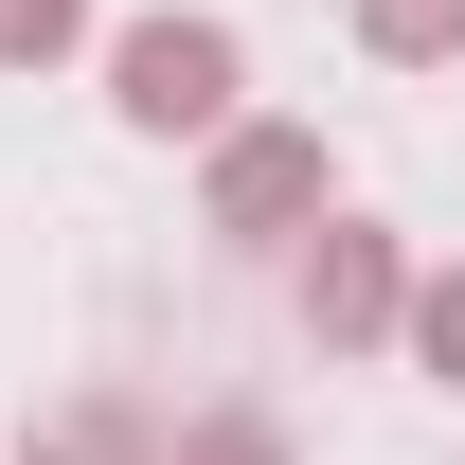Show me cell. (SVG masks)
I'll return each instance as SVG.
<instances>
[{
    "instance_id": "obj_5",
    "label": "cell",
    "mask_w": 465,
    "mask_h": 465,
    "mask_svg": "<svg viewBox=\"0 0 465 465\" xmlns=\"http://www.w3.org/2000/svg\"><path fill=\"white\" fill-rule=\"evenodd\" d=\"M376 72H465V0H341Z\"/></svg>"
},
{
    "instance_id": "obj_4",
    "label": "cell",
    "mask_w": 465,
    "mask_h": 465,
    "mask_svg": "<svg viewBox=\"0 0 465 465\" xmlns=\"http://www.w3.org/2000/svg\"><path fill=\"white\" fill-rule=\"evenodd\" d=\"M18 465H162V411L143 394H54L36 430H18Z\"/></svg>"
},
{
    "instance_id": "obj_3",
    "label": "cell",
    "mask_w": 465,
    "mask_h": 465,
    "mask_svg": "<svg viewBox=\"0 0 465 465\" xmlns=\"http://www.w3.org/2000/svg\"><path fill=\"white\" fill-rule=\"evenodd\" d=\"M394 322H411V251L376 215H322L304 232V341L322 358H394Z\"/></svg>"
},
{
    "instance_id": "obj_6",
    "label": "cell",
    "mask_w": 465,
    "mask_h": 465,
    "mask_svg": "<svg viewBox=\"0 0 465 465\" xmlns=\"http://www.w3.org/2000/svg\"><path fill=\"white\" fill-rule=\"evenodd\" d=\"M394 358L465 394V269H411V322H394Z\"/></svg>"
},
{
    "instance_id": "obj_1",
    "label": "cell",
    "mask_w": 465,
    "mask_h": 465,
    "mask_svg": "<svg viewBox=\"0 0 465 465\" xmlns=\"http://www.w3.org/2000/svg\"><path fill=\"white\" fill-rule=\"evenodd\" d=\"M341 215V143L287 108H232L215 143H197V232L215 251H304V232Z\"/></svg>"
},
{
    "instance_id": "obj_2",
    "label": "cell",
    "mask_w": 465,
    "mask_h": 465,
    "mask_svg": "<svg viewBox=\"0 0 465 465\" xmlns=\"http://www.w3.org/2000/svg\"><path fill=\"white\" fill-rule=\"evenodd\" d=\"M232 108H251V36H232V18H197V0L108 18V125L125 143H215Z\"/></svg>"
},
{
    "instance_id": "obj_7",
    "label": "cell",
    "mask_w": 465,
    "mask_h": 465,
    "mask_svg": "<svg viewBox=\"0 0 465 465\" xmlns=\"http://www.w3.org/2000/svg\"><path fill=\"white\" fill-rule=\"evenodd\" d=\"M90 36H108L90 0H0V72H72Z\"/></svg>"
},
{
    "instance_id": "obj_8",
    "label": "cell",
    "mask_w": 465,
    "mask_h": 465,
    "mask_svg": "<svg viewBox=\"0 0 465 465\" xmlns=\"http://www.w3.org/2000/svg\"><path fill=\"white\" fill-rule=\"evenodd\" d=\"M162 465H287V430L269 411H197V430H162Z\"/></svg>"
}]
</instances>
